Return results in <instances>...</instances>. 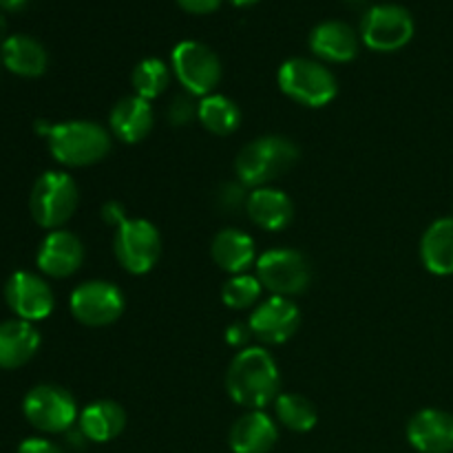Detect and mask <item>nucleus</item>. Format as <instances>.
I'll use <instances>...</instances> for the list:
<instances>
[{
  "label": "nucleus",
  "instance_id": "nucleus-1",
  "mask_svg": "<svg viewBox=\"0 0 453 453\" xmlns=\"http://www.w3.org/2000/svg\"><path fill=\"white\" fill-rule=\"evenodd\" d=\"M281 388L277 361L264 348H243L233 358L226 374V389L237 405L264 410L277 401Z\"/></svg>",
  "mask_w": 453,
  "mask_h": 453
},
{
  "label": "nucleus",
  "instance_id": "nucleus-2",
  "mask_svg": "<svg viewBox=\"0 0 453 453\" xmlns=\"http://www.w3.org/2000/svg\"><path fill=\"white\" fill-rule=\"evenodd\" d=\"M38 133L47 137V146L56 162L69 168L91 166L102 162L111 150V133L102 124L88 119H71L62 124H38Z\"/></svg>",
  "mask_w": 453,
  "mask_h": 453
},
{
  "label": "nucleus",
  "instance_id": "nucleus-3",
  "mask_svg": "<svg viewBox=\"0 0 453 453\" xmlns=\"http://www.w3.org/2000/svg\"><path fill=\"white\" fill-rule=\"evenodd\" d=\"M299 159L295 142L281 135H264L248 142L234 159V171L246 188H264L290 171Z\"/></svg>",
  "mask_w": 453,
  "mask_h": 453
},
{
  "label": "nucleus",
  "instance_id": "nucleus-4",
  "mask_svg": "<svg viewBox=\"0 0 453 453\" xmlns=\"http://www.w3.org/2000/svg\"><path fill=\"white\" fill-rule=\"evenodd\" d=\"M279 88L296 104L321 109L336 97V78L326 65L310 58H290L277 73Z\"/></svg>",
  "mask_w": 453,
  "mask_h": 453
},
{
  "label": "nucleus",
  "instance_id": "nucleus-5",
  "mask_svg": "<svg viewBox=\"0 0 453 453\" xmlns=\"http://www.w3.org/2000/svg\"><path fill=\"white\" fill-rule=\"evenodd\" d=\"M78 202L80 193L73 177L60 171H49L40 175L31 188L29 211L35 224L58 230L73 217Z\"/></svg>",
  "mask_w": 453,
  "mask_h": 453
},
{
  "label": "nucleus",
  "instance_id": "nucleus-6",
  "mask_svg": "<svg viewBox=\"0 0 453 453\" xmlns=\"http://www.w3.org/2000/svg\"><path fill=\"white\" fill-rule=\"evenodd\" d=\"M257 277L274 296L303 295L312 283V264L308 257L292 248L268 250L257 259Z\"/></svg>",
  "mask_w": 453,
  "mask_h": 453
},
{
  "label": "nucleus",
  "instance_id": "nucleus-7",
  "mask_svg": "<svg viewBox=\"0 0 453 453\" xmlns=\"http://www.w3.org/2000/svg\"><path fill=\"white\" fill-rule=\"evenodd\" d=\"M173 73L190 96H212L221 82V62L211 47L184 40L173 49Z\"/></svg>",
  "mask_w": 453,
  "mask_h": 453
},
{
  "label": "nucleus",
  "instance_id": "nucleus-8",
  "mask_svg": "<svg viewBox=\"0 0 453 453\" xmlns=\"http://www.w3.org/2000/svg\"><path fill=\"white\" fill-rule=\"evenodd\" d=\"M25 418L31 427L44 434H66L80 418L75 398L60 385H38L22 403Z\"/></svg>",
  "mask_w": 453,
  "mask_h": 453
},
{
  "label": "nucleus",
  "instance_id": "nucleus-9",
  "mask_svg": "<svg viewBox=\"0 0 453 453\" xmlns=\"http://www.w3.org/2000/svg\"><path fill=\"white\" fill-rule=\"evenodd\" d=\"M113 252L118 264L131 274H146L162 252L159 230L149 219H127L115 228Z\"/></svg>",
  "mask_w": 453,
  "mask_h": 453
},
{
  "label": "nucleus",
  "instance_id": "nucleus-10",
  "mask_svg": "<svg viewBox=\"0 0 453 453\" xmlns=\"http://www.w3.org/2000/svg\"><path fill=\"white\" fill-rule=\"evenodd\" d=\"M414 38V18L398 4H376L363 16L361 40L372 51H398Z\"/></svg>",
  "mask_w": 453,
  "mask_h": 453
},
{
  "label": "nucleus",
  "instance_id": "nucleus-11",
  "mask_svg": "<svg viewBox=\"0 0 453 453\" xmlns=\"http://www.w3.org/2000/svg\"><path fill=\"white\" fill-rule=\"evenodd\" d=\"M71 314L87 327H104L124 312V296L118 286L102 279L84 281L71 292Z\"/></svg>",
  "mask_w": 453,
  "mask_h": 453
},
{
  "label": "nucleus",
  "instance_id": "nucleus-12",
  "mask_svg": "<svg viewBox=\"0 0 453 453\" xmlns=\"http://www.w3.org/2000/svg\"><path fill=\"white\" fill-rule=\"evenodd\" d=\"M252 336L265 345H281L295 336L301 326L299 305L286 296H270L257 305L252 317L248 319Z\"/></svg>",
  "mask_w": 453,
  "mask_h": 453
},
{
  "label": "nucleus",
  "instance_id": "nucleus-13",
  "mask_svg": "<svg viewBox=\"0 0 453 453\" xmlns=\"http://www.w3.org/2000/svg\"><path fill=\"white\" fill-rule=\"evenodd\" d=\"M9 310L22 321H42L53 312V292L42 277L34 273H13L4 286Z\"/></svg>",
  "mask_w": 453,
  "mask_h": 453
},
{
  "label": "nucleus",
  "instance_id": "nucleus-14",
  "mask_svg": "<svg viewBox=\"0 0 453 453\" xmlns=\"http://www.w3.org/2000/svg\"><path fill=\"white\" fill-rule=\"evenodd\" d=\"M84 261V246L69 230H51L42 239L35 255V264L47 277L65 279L80 270Z\"/></svg>",
  "mask_w": 453,
  "mask_h": 453
},
{
  "label": "nucleus",
  "instance_id": "nucleus-15",
  "mask_svg": "<svg viewBox=\"0 0 453 453\" xmlns=\"http://www.w3.org/2000/svg\"><path fill=\"white\" fill-rule=\"evenodd\" d=\"M407 441L418 453H451L453 416L442 410H420L407 423Z\"/></svg>",
  "mask_w": 453,
  "mask_h": 453
},
{
  "label": "nucleus",
  "instance_id": "nucleus-16",
  "mask_svg": "<svg viewBox=\"0 0 453 453\" xmlns=\"http://www.w3.org/2000/svg\"><path fill=\"white\" fill-rule=\"evenodd\" d=\"M279 441V427L264 410H248L230 427L228 442L234 453H270Z\"/></svg>",
  "mask_w": 453,
  "mask_h": 453
},
{
  "label": "nucleus",
  "instance_id": "nucleus-17",
  "mask_svg": "<svg viewBox=\"0 0 453 453\" xmlns=\"http://www.w3.org/2000/svg\"><path fill=\"white\" fill-rule=\"evenodd\" d=\"M155 127V113L149 100L140 96L122 97L118 104L111 109L109 128L119 142L124 144H137L146 140Z\"/></svg>",
  "mask_w": 453,
  "mask_h": 453
},
{
  "label": "nucleus",
  "instance_id": "nucleus-18",
  "mask_svg": "<svg viewBox=\"0 0 453 453\" xmlns=\"http://www.w3.org/2000/svg\"><path fill=\"white\" fill-rule=\"evenodd\" d=\"M246 212L252 224L270 230V233H277V230H286L292 224L295 203L283 190L264 186V188H255L248 195Z\"/></svg>",
  "mask_w": 453,
  "mask_h": 453
},
{
  "label": "nucleus",
  "instance_id": "nucleus-19",
  "mask_svg": "<svg viewBox=\"0 0 453 453\" xmlns=\"http://www.w3.org/2000/svg\"><path fill=\"white\" fill-rule=\"evenodd\" d=\"M40 334L34 323L12 319L0 323V370H18L35 357Z\"/></svg>",
  "mask_w": 453,
  "mask_h": 453
},
{
  "label": "nucleus",
  "instance_id": "nucleus-20",
  "mask_svg": "<svg viewBox=\"0 0 453 453\" xmlns=\"http://www.w3.org/2000/svg\"><path fill=\"white\" fill-rule=\"evenodd\" d=\"M211 255L215 264L230 274H246V270L259 259L255 239L237 228L219 230L211 243Z\"/></svg>",
  "mask_w": 453,
  "mask_h": 453
},
{
  "label": "nucleus",
  "instance_id": "nucleus-21",
  "mask_svg": "<svg viewBox=\"0 0 453 453\" xmlns=\"http://www.w3.org/2000/svg\"><path fill=\"white\" fill-rule=\"evenodd\" d=\"M310 49L326 62H349L358 53L357 31L341 20H326L310 34Z\"/></svg>",
  "mask_w": 453,
  "mask_h": 453
},
{
  "label": "nucleus",
  "instance_id": "nucleus-22",
  "mask_svg": "<svg viewBox=\"0 0 453 453\" xmlns=\"http://www.w3.org/2000/svg\"><path fill=\"white\" fill-rule=\"evenodd\" d=\"M80 432L91 442H111L127 427V411L115 401H96L80 411Z\"/></svg>",
  "mask_w": 453,
  "mask_h": 453
},
{
  "label": "nucleus",
  "instance_id": "nucleus-23",
  "mask_svg": "<svg viewBox=\"0 0 453 453\" xmlns=\"http://www.w3.org/2000/svg\"><path fill=\"white\" fill-rule=\"evenodd\" d=\"M0 60L12 73L22 75V78H38L47 71L49 58L38 40H34L31 35L16 34L3 40Z\"/></svg>",
  "mask_w": 453,
  "mask_h": 453
},
{
  "label": "nucleus",
  "instance_id": "nucleus-24",
  "mask_svg": "<svg viewBox=\"0 0 453 453\" xmlns=\"http://www.w3.org/2000/svg\"><path fill=\"white\" fill-rule=\"evenodd\" d=\"M420 259L438 277L453 274V217L436 219L420 239Z\"/></svg>",
  "mask_w": 453,
  "mask_h": 453
},
{
  "label": "nucleus",
  "instance_id": "nucleus-25",
  "mask_svg": "<svg viewBox=\"0 0 453 453\" xmlns=\"http://www.w3.org/2000/svg\"><path fill=\"white\" fill-rule=\"evenodd\" d=\"M197 118L202 127L211 131L212 135L226 137L233 135L239 128V124H242V109L230 97L212 93V96L202 97Z\"/></svg>",
  "mask_w": 453,
  "mask_h": 453
},
{
  "label": "nucleus",
  "instance_id": "nucleus-26",
  "mask_svg": "<svg viewBox=\"0 0 453 453\" xmlns=\"http://www.w3.org/2000/svg\"><path fill=\"white\" fill-rule=\"evenodd\" d=\"M274 405V414H277L279 423L283 425L286 429L296 434H305L310 429L317 427L319 423V411L317 407L312 405V401L301 394L295 392H286L279 394L277 401L273 403Z\"/></svg>",
  "mask_w": 453,
  "mask_h": 453
},
{
  "label": "nucleus",
  "instance_id": "nucleus-27",
  "mask_svg": "<svg viewBox=\"0 0 453 453\" xmlns=\"http://www.w3.org/2000/svg\"><path fill=\"white\" fill-rule=\"evenodd\" d=\"M131 82L133 88H135V96L150 102L162 96L168 84H171V69L159 58H146L133 69Z\"/></svg>",
  "mask_w": 453,
  "mask_h": 453
},
{
  "label": "nucleus",
  "instance_id": "nucleus-28",
  "mask_svg": "<svg viewBox=\"0 0 453 453\" xmlns=\"http://www.w3.org/2000/svg\"><path fill=\"white\" fill-rule=\"evenodd\" d=\"M261 290H264V286H261L259 277H252L248 273L234 274L221 288V301H224V305H228L233 310H246L259 301Z\"/></svg>",
  "mask_w": 453,
  "mask_h": 453
},
{
  "label": "nucleus",
  "instance_id": "nucleus-29",
  "mask_svg": "<svg viewBox=\"0 0 453 453\" xmlns=\"http://www.w3.org/2000/svg\"><path fill=\"white\" fill-rule=\"evenodd\" d=\"M246 186L242 181H228V184H221L219 190H217V206L224 212H239L246 208L248 203Z\"/></svg>",
  "mask_w": 453,
  "mask_h": 453
},
{
  "label": "nucleus",
  "instance_id": "nucleus-30",
  "mask_svg": "<svg viewBox=\"0 0 453 453\" xmlns=\"http://www.w3.org/2000/svg\"><path fill=\"white\" fill-rule=\"evenodd\" d=\"M193 97L195 96H190V93L173 97L171 104H168V113H166L168 122L175 124V127H184V124H188L199 111V104H195Z\"/></svg>",
  "mask_w": 453,
  "mask_h": 453
},
{
  "label": "nucleus",
  "instance_id": "nucleus-31",
  "mask_svg": "<svg viewBox=\"0 0 453 453\" xmlns=\"http://www.w3.org/2000/svg\"><path fill=\"white\" fill-rule=\"evenodd\" d=\"M250 339H252V330L248 323L237 321L233 323V326H228V330H226V343L233 345V348L243 349Z\"/></svg>",
  "mask_w": 453,
  "mask_h": 453
},
{
  "label": "nucleus",
  "instance_id": "nucleus-32",
  "mask_svg": "<svg viewBox=\"0 0 453 453\" xmlns=\"http://www.w3.org/2000/svg\"><path fill=\"white\" fill-rule=\"evenodd\" d=\"M18 453H65L56 442L47 441V438H27L25 442H20Z\"/></svg>",
  "mask_w": 453,
  "mask_h": 453
},
{
  "label": "nucleus",
  "instance_id": "nucleus-33",
  "mask_svg": "<svg viewBox=\"0 0 453 453\" xmlns=\"http://www.w3.org/2000/svg\"><path fill=\"white\" fill-rule=\"evenodd\" d=\"M184 12L188 13H197V16H203V13H212L219 9L221 0H177Z\"/></svg>",
  "mask_w": 453,
  "mask_h": 453
},
{
  "label": "nucleus",
  "instance_id": "nucleus-34",
  "mask_svg": "<svg viewBox=\"0 0 453 453\" xmlns=\"http://www.w3.org/2000/svg\"><path fill=\"white\" fill-rule=\"evenodd\" d=\"M102 219L111 226H122L127 221V212H124V206L119 202H109L102 206Z\"/></svg>",
  "mask_w": 453,
  "mask_h": 453
},
{
  "label": "nucleus",
  "instance_id": "nucleus-35",
  "mask_svg": "<svg viewBox=\"0 0 453 453\" xmlns=\"http://www.w3.org/2000/svg\"><path fill=\"white\" fill-rule=\"evenodd\" d=\"M27 4V0H0V7L7 9V12H18Z\"/></svg>",
  "mask_w": 453,
  "mask_h": 453
},
{
  "label": "nucleus",
  "instance_id": "nucleus-36",
  "mask_svg": "<svg viewBox=\"0 0 453 453\" xmlns=\"http://www.w3.org/2000/svg\"><path fill=\"white\" fill-rule=\"evenodd\" d=\"M230 3H233L234 7H250V4L259 3V0H230Z\"/></svg>",
  "mask_w": 453,
  "mask_h": 453
},
{
  "label": "nucleus",
  "instance_id": "nucleus-37",
  "mask_svg": "<svg viewBox=\"0 0 453 453\" xmlns=\"http://www.w3.org/2000/svg\"><path fill=\"white\" fill-rule=\"evenodd\" d=\"M3 31H4V18L3 13H0V35H3Z\"/></svg>",
  "mask_w": 453,
  "mask_h": 453
},
{
  "label": "nucleus",
  "instance_id": "nucleus-38",
  "mask_svg": "<svg viewBox=\"0 0 453 453\" xmlns=\"http://www.w3.org/2000/svg\"><path fill=\"white\" fill-rule=\"evenodd\" d=\"M345 3H349V4H363V3H365V0H345Z\"/></svg>",
  "mask_w": 453,
  "mask_h": 453
}]
</instances>
